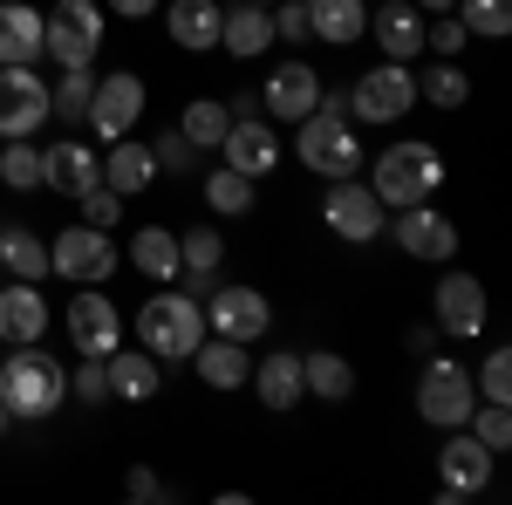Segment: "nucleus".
<instances>
[{
  "label": "nucleus",
  "instance_id": "obj_1",
  "mask_svg": "<svg viewBox=\"0 0 512 505\" xmlns=\"http://www.w3.org/2000/svg\"><path fill=\"white\" fill-rule=\"evenodd\" d=\"M0 403H7V417H55L69 403V369L41 342H21L0 362Z\"/></svg>",
  "mask_w": 512,
  "mask_h": 505
},
{
  "label": "nucleus",
  "instance_id": "obj_2",
  "mask_svg": "<svg viewBox=\"0 0 512 505\" xmlns=\"http://www.w3.org/2000/svg\"><path fill=\"white\" fill-rule=\"evenodd\" d=\"M198 342H205V308L198 294H178V280L137 308V349H151L158 362H192Z\"/></svg>",
  "mask_w": 512,
  "mask_h": 505
},
{
  "label": "nucleus",
  "instance_id": "obj_3",
  "mask_svg": "<svg viewBox=\"0 0 512 505\" xmlns=\"http://www.w3.org/2000/svg\"><path fill=\"white\" fill-rule=\"evenodd\" d=\"M437 185H444V157H437V144H417V137H403V144H390V151L369 164V192L383 198L390 212H403V205H424V198H437Z\"/></svg>",
  "mask_w": 512,
  "mask_h": 505
},
{
  "label": "nucleus",
  "instance_id": "obj_4",
  "mask_svg": "<svg viewBox=\"0 0 512 505\" xmlns=\"http://www.w3.org/2000/svg\"><path fill=\"white\" fill-rule=\"evenodd\" d=\"M301 164L315 171V178H355L362 171V144H355V123H349V110H335V103H321V110H308L301 117Z\"/></svg>",
  "mask_w": 512,
  "mask_h": 505
},
{
  "label": "nucleus",
  "instance_id": "obj_5",
  "mask_svg": "<svg viewBox=\"0 0 512 505\" xmlns=\"http://www.w3.org/2000/svg\"><path fill=\"white\" fill-rule=\"evenodd\" d=\"M478 410V383L465 362H451V355H424V376H417V417L437 430H458L465 417Z\"/></svg>",
  "mask_w": 512,
  "mask_h": 505
},
{
  "label": "nucleus",
  "instance_id": "obj_6",
  "mask_svg": "<svg viewBox=\"0 0 512 505\" xmlns=\"http://www.w3.org/2000/svg\"><path fill=\"white\" fill-rule=\"evenodd\" d=\"M103 48V7L96 0H62L55 14H41V55L55 69H89Z\"/></svg>",
  "mask_w": 512,
  "mask_h": 505
},
{
  "label": "nucleus",
  "instance_id": "obj_7",
  "mask_svg": "<svg viewBox=\"0 0 512 505\" xmlns=\"http://www.w3.org/2000/svg\"><path fill=\"white\" fill-rule=\"evenodd\" d=\"M417 110V69L410 62H376V69H362L355 76V89H349V117H362V123H403Z\"/></svg>",
  "mask_w": 512,
  "mask_h": 505
},
{
  "label": "nucleus",
  "instance_id": "obj_8",
  "mask_svg": "<svg viewBox=\"0 0 512 505\" xmlns=\"http://www.w3.org/2000/svg\"><path fill=\"white\" fill-rule=\"evenodd\" d=\"M117 267H123L117 239L96 233V226H69V233L48 239V273H62L69 287H103Z\"/></svg>",
  "mask_w": 512,
  "mask_h": 505
},
{
  "label": "nucleus",
  "instance_id": "obj_9",
  "mask_svg": "<svg viewBox=\"0 0 512 505\" xmlns=\"http://www.w3.org/2000/svg\"><path fill=\"white\" fill-rule=\"evenodd\" d=\"M321 219H328V233H335V239L369 246V239H383V226H390V205L369 192V185H355V178H335L328 198H321Z\"/></svg>",
  "mask_w": 512,
  "mask_h": 505
},
{
  "label": "nucleus",
  "instance_id": "obj_10",
  "mask_svg": "<svg viewBox=\"0 0 512 505\" xmlns=\"http://www.w3.org/2000/svg\"><path fill=\"white\" fill-rule=\"evenodd\" d=\"M144 123V76L137 69H117V76H96V96H89V123L82 130H96L103 144H117Z\"/></svg>",
  "mask_w": 512,
  "mask_h": 505
},
{
  "label": "nucleus",
  "instance_id": "obj_11",
  "mask_svg": "<svg viewBox=\"0 0 512 505\" xmlns=\"http://www.w3.org/2000/svg\"><path fill=\"white\" fill-rule=\"evenodd\" d=\"M274 328V301L260 294V287H212V301H205V335H226V342H260Z\"/></svg>",
  "mask_w": 512,
  "mask_h": 505
},
{
  "label": "nucleus",
  "instance_id": "obj_12",
  "mask_svg": "<svg viewBox=\"0 0 512 505\" xmlns=\"http://www.w3.org/2000/svg\"><path fill=\"white\" fill-rule=\"evenodd\" d=\"M48 123V82L35 62H0V137H35Z\"/></svg>",
  "mask_w": 512,
  "mask_h": 505
},
{
  "label": "nucleus",
  "instance_id": "obj_13",
  "mask_svg": "<svg viewBox=\"0 0 512 505\" xmlns=\"http://www.w3.org/2000/svg\"><path fill=\"white\" fill-rule=\"evenodd\" d=\"M492 458H499V451H485L472 430L458 424L451 444L437 451V485H444V499H472V492H485V485H492Z\"/></svg>",
  "mask_w": 512,
  "mask_h": 505
},
{
  "label": "nucleus",
  "instance_id": "obj_14",
  "mask_svg": "<svg viewBox=\"0 0 512 505\" xmlns=\"http://www.w3.org/2000/svg\"><path fill=\"white\" fill-rule=\"evenodd\" d=\"M437 335H451V342H478L485 335V287H478V273H444L437 280Z\"/></svg>",
  "mask_w": 512,
  "mask_h": 505
},
{
  "label": "nucleus",
  "instance_id": "obj_15",
  "mask_svg": "<svg viewBox=\"0 0 512 505\" xmlns=\"http://www.w3.org/2000/svg\"><path fill=\"white\" fill-rule=\"evenodd\" d=\"M69 342H76L82 355L123 349V314H117V301H110V294H96V287L69 294Z\"/></svg>",
  "mask_w": 512,
  "mask_h": 505
},
{
  "label": "nucleus",
  "instance_id": "obj_16",
  "mask_svg": "<svg viewBox=\"0 0 512 505\" xmlns=\"http://www.w3.org/2000/svg\"><path fill=\"white\" fill-rule=\"evenodd\" d=\"M396 246H403L410 260H431V267H444V260L458 253V226H451L431 198H424V205H403V212H396Z\"/></svg>",
  "mask_w": 512,
  "mask_h": 505
},
{
  "label": "nucleus",
  "instance_id": "obj_17",
  "mask_svg": "<svg viewBox=\"0 0 512 505\" xmlns=\"http://www.w3.org/2000/svg\"><path fill=\"white\" fill-rule=\"evenodd\" d=\"M369 35L383 48V62H417L424 55V14L410 0H383V7H369Z\"/></svg>",
  "mask_w": 512,
  "mask_h": 505
},
{
  "label": "nucleus",
  "instance_id": "obj_18",
  "mask_svg": "<svg viewBox=\"0 0 512 505\" xmlns=\"http://www.w3.org/2000/svg\"><path fill=\"white\" fill-rule=\"evenodd\" d=\"M219 151H226V164H233V171L267 178V171L280 164V130H267L260 117H233V123H226V137H219Z\"/></svg>",
  "mask_w": 512,
  "mask_h": 505
},
{
  "label": "nucleus",
  "instance_id": "obj_19",
  "mask_svg": "<svg viewBox=\"0 0 512 505\" xmlns=\"http://www.w3.org/2000/svg\"><path fill=\"white\" fill-rule=\"evenodd\" d=\"M308 110H321V69L308 62H280L267 76V117L274 123H301Z\"/></svg>",
  "mask_w": 512,
  "mask_h": 505
},
{
  "label": "nucleus",
  "instance_id": "obj_20",
  "mask_svg": "<svg viewBox=\"0 0 512 505\" xmlns=\"http://www.w3.org/2000/svg\"><path fill=\"white\" fill-rule=\"evenodd\" d=\"M41 171H48V192H62V198H82L89 185H103V157L89 151V144H76V137L48 144L41 151Z\"/></svg>",
  "mask_w": 512,
  "mask_h": 505
},
{
  "label": "nucleus",
  "instance_id": "obj_21",
  "mask_svg": "<svg viewBox=\"0 0 512 505\" xmlns=\"http://www.w3.org/2000/svg\"><path fill=\"white\" fill-rule=\"evenodd\" d=\"M48 335V301H41V280H14L0 294V342L21 349V342H41Z\"/></svg>",
  "mask_w": 512,
  "mask_h": 505
},
{
  "label": "nucleus",
  "instance_id": "obj_22",
  "mask_svg": "<svg viewBox=\"0 0 512 505\" xmlns=\"http://www.w3.org/2000/svg\"><path fill=\"white\" fill-rule=\"evenodd\" d=\"M219 48H226L233 62L267 55V48H274V14H267V7H253V0H233V7L219 14Z\"/></svg>",
  "mask_w": 512,
  "mask_h": 505
},
{
  "label": "nucleus",
  "instance_id": "obj_23",
  "mask_svg": "<svg viewBox=\"0 0 512 505\" xmlns=\"http://www.w3.org/2000/svg\"><path fill=\"white\" fill-rule=\"evenodd\" d=\"M110 403H151L164 389V362L151 349H110Z\"/></svg>",
  "mask_w": 512,
  "mask_h": 505
},
{
  "label": "nucleus",
  "instance_id": "obj_24",
  "mask_svg": "<svg viewBox=\"0 0 512 505\" xmlns=\"http://www.w3.org/2000/svg\"><path fill=\"white\" fill-rule=\"evenodd\" d=\"M246 376H253V396H260L267 410H294V403H308V383H301V355H294V349L260 355V369H246Z\"/></svg>",
  "mask_w": 512,
  "mask_h": 505
},
{
  "label": "nucleus",
  "instance_id": "obj_25",
  "mask_svg": "<svg viewBox=\"0 0 512 505\" xmlns=\"http://www.w3.org/2000/svg\"><path fill=\"white\" fill-rule=\"evenodd\" d=\"M219 0H164V28H171V41L178 48H192V55H205V48H219Z\"/></svg>",
  "mask_w": 512,
  "mask_h": 505
},
{
  "label": "nucleus",
  "instance_id": "obj_26",
  "mask_svg": "<svg viewBox=\"0 0 512 505\" xmlns=\"http://www.w3.org/2000/svg\"><path fill=\"white\" fill-rule=\"evenodd\" d=\"M158 178V157H151V144H137V137H117L110 151H103V185L123 198H137L144 185Z\"/></svg>",
  "mask_w": 512,
  "mask_h": 505
},
{
  "label": "nucleus",
  "instance_id": "obj_27",
  "mask_svg": "<svg viewBox=\"0 0 512 505\" xmlns=\"http://www.w3.org/2000/svg\"><path fill=\"white\" fill-rule=\"evenodd\" d=\"M198 362V383L205 389H239L246 383V369H253V355H246V342H226V335H205L192 349Z\"/></svg>",
  "mask_w": 512,
  "mask_h": 505
},
{
  "label": "nucleus",
  "instance_id": "obj_28",
  "mask_svg": "<svg viewBox=\"0 0 512 505\" xmlns=\"http://www.w3.org/2000/svg\"><path fill=\"white\" fill-rule=\"evenodd\" d=\"M219 267H226V233H219V226H192V233H178V273H192L198 294H212Z\"/></svg>",
  "mask_w": 512,
  "mask_h": 505
},
{
  "label": "nucleus",
  "instance_id": "obj_29",
  "mask_svg": "<svg viewBox=\"0 0 512 505\" xmlns=\"http://www.w3.org/2000/svg\"><path fill=\"white\" fill-rule=\"evenodd\" d=\"M369 28V7L362 0H308V35L328 41V48H349Z\"/></svg>",
  "mask_w": 512,
  "mask_h": 505
},
{
  "label": "nucleus",
  "instance_id": "obj_30",
  "mask_svg": "<svg viewBox=\"0 0 512 505\" xmlns=\"http://www.w3.org/2000/svg\"><path fill=\"white\" fill-rule=\"evenodd\" d=\"M301 383H308L315 403H349L355 396V369H349V355H335V349H308L301 355Z\"/></svg>",
  "mask_w": 512,
  "mask_h": 505
},
{
  "label": "nucleus",
  "instance_id": "obj_31",
  "mask_svg": "<svg viewBox=\"0 0 512 505\" xmlns=\"http://www.w3.org/2000/svg\"><path fill=\"white\" fill-rule=\"evenodd\" d=\"M41 55V14L28 0H0V62H35Z\"/></svg>",
  "mask_w": 512,
  "mask_h": 505
},
{
  "label": "nucleus",
  "instance_id": "obj_32",
  "mask_svg": "<svg viewBox=\"0 0 512 505\" xmlns=\"http://www.w3.org/2000/svg\"><path fill=\"white\" fill-rule=\"evenodd\" d=\"M130 267L144 273V280H158V287H171L178 280V233L171 226H144V233L130 239Z\"/></svg>",
  "mask_w": 512,
  "mask_h": 505
},
{
  "label": "nucleus",
  "instance_id": "obj_33",
  "mask_svg": "<svg viewBox=\"0 0 512 505\" xmlns=\"http://www.w3.org/2000/svg\"><path fill=\"white\" fill-rule=\"evenodd\" d=\"M417 96L437 103V110H465V103H472V76H465L458 62H444V55H437L431 69H417Z\"/></svg>",
  "mask_w": 512,
  "mask_h": 505
},
{
  "label": "nucleus",
  "instance_id": "obj_34",
  "mask_svg": "<svg viewBox=\"0 0 512 505\" xmlns=\"http://www.w3.org/2000/svg\"><path fill=\"white\" fill-rule=\"evenodd\" d=\"M0 267L14 280H48V239H35L28 226H7L0 233Z\"/></svg>",
  "mask_w": 512,
  "mask_h": 505
},
{
  "label": "nucleus",
  "instance_id": "obj_35",
  "mask_svg": "<svg viewBox=\"0 0 512 505\" xmlns=\"http://www.w3.org/2000/svg\"><path fill=\"white\" fill-rule=\"evenodd\" d=\"M89 96H96V76L89 69H62L55 76V89H48V117H62V123H89Z\"/></svg>",
  "mask_w": 512,
  "mask_h": 505
},
{
  "label": "nucleus",
  "instance_id": "obj_36",
  "mask_svg": "<svg viewBox=\"0 0 512 505\" xmlns=\"http://www.w3.org/2000/svg\"><path fill=\"white\" fill-rule=\"evenodd\" d=\"M205 205H212L219 219H239V212H253V178H246V171H233V164L205 171Z\"/></svg>",
  "mask_w": 512,
  "mask_h": 505
},
{
  "label": "nucleus",
  "instance_id": "obj_37",
  "mask_svg": "<svg viewBox=\"0 0 512 505\" xmlns=\"http://www.w3.org/2000/svg\"><path fill=\"white\" fill-rule=\"evenodd\" d=\"M226 103H212V96H198V103H185V117H178V130H185V144L192 151H219V137H226Z\"/></svg>",
  "mask_w": 512,
  "mask_h": 505
},
{
  "label": "nucleus",
  "instance_id": "obj_38",
  "mask_svg": "<svg viewBox=\"0 0 512 505\" xmlns=\"http://www.w3.org/2000/svg\"><path fill=\"white\" fill-rule=\"evenodd\" d=\"M0 185H7V192H35V185H48L41 151L28 144V137H7V151H0Z\"/></svg>",
  "mask_w": 512,
  "mask_h": 505
},
{
  "label": "nucleus",
  "instance_id": "obj_39",
  "mask_svg": "<svg viewBox=\"0 0 512 505\" xmlns=\"http://www.w3.org/2000/svg\"><path fill=\"white\" fill-rule=\"evenodd\" d=\"M451 14L465 21V35H485V41H506L512 35V0H458Z\"/></svg>",
  "mask_w": 512,
  "mask_h": 505
},
{
  "label": "nucleus",
  "instance_id": "obj_40",
  "mask_svg": "<svg viewBox=\"0 0 512 505\" xmlns=\"http://www.w3.org/2000/svg\"><path fill=\"white\" fill-rule=\"evenodd\" d=\"M465 430H472L485 451H506V444H512V410H506V403H478L472 417H465Z\"/></svg>",
  "mask_w": 512,
  "mask_h": 505
},
{
  "label": "nucleus",
  "instance_id": "obj_41",
  "mask_svg": "<svg viewBox=\"0 0 512 505\" xmlns=\"http://www.w3.org/2000/svg\"><path fill=\"white\" fill-rule=\"evenodd\" d=\"M69 396L76 403H110V362L103 355H82L76 369H69Z\"/></svg>",
  "mask_w": 512,
  "mask_h": 505
},
{
  "label": "nucleus",
  "instance_id": "obj_42",
  "mask_svg": "<svg viewBox=\"0 0 512 505\" xmlns=\"http://www.w3.org/2000/svg\"><path fill=\"white\" fill-rule=\"evenodd\" d=\"M76 205H82V226H96V233H117V219H123V192H110V185H89Z\"/></svg>",
  "mask_w": 512,
  "mask_h": 505
},
{
  "label": "nucleus",
  "instance_id": "obj_43",
  "mask_svg": "<svg viewBox=\"0 0 512 505\" xmlns=\"http://www.w3.org/2000/svg\"><path fill=\"white\" fill-rule=\"evenodd\" d=\"M465 21H458V14H431V21H424V55H444V62H458V48H465Z\"/></svg>",
  "mask_w": 512,
  "mask_h": 505
},
{
  "label": "nucleus",
  "instance_id": "obj_44",
  "mask_svg": "<svg viewBox=\"0 0 512 505\" xmlns=\"http://www.w3.org/2000/svg\"><path fill=\"white\" fill-rule=\"evenodd\" d=\"M478 403H512V355L492 349L485 369H478Z\"/></svg>",
  "mask_w": 512,
  "mask_h": 505
},
{
  "label": "nucleus",
  "instance_id": "obj_45",
  "mask_svg": "<svg viewBox=\"0 0 512 505\" xmlns=\"http://www.w3.org/2000/svg\"><path fill=\"white\" fill-rule=\"evenodd\" d=\"M151 157H158V171H192L198 164V151L185 144V130H158V137H151Z\"/></svg>",
  "mask_w": 512,
  "mask_h": 505
},
{
  "label": "nucleus",
  "instance_id": "obj_46",
  "mask_svg": "<svg viewBox=\"0 0 512 505\" xmlns=\"http://www.w3.org/2000/svg\"><path fill=\"white\" fill-rule=\"evenodd\" d=\"M274 41H308V0H274Z\"/></svg>",
  "mask_w": 512,
  "mask_h": 505
},
{
  "label": "nucleus",
  "instance_id": "obj_47",
  "mask_svg": "<svg viewBox=\"0 0 512 505\" xmlns=\"http://www.w3.org/2000/svg\"><path fill=\"white\" fill-rule=\"evenodd\" d=\"M123 492H130L137 505H144V499H171V492H164V478H158V471H144V465L123 478Z\"/></svg>",
  "mask_w": 512,
  "mask_h": 505
},
{
  "label": "nucleus",
  "instance_id": "obj_48",
  "mask_svg": "<svg viewBox=\"0 0 512 505\" xmlns=\"http://www.w3.org/2000/svg\"><path fill=\"white\" fill-rule=\"evenodd\" d=\"M164 0H110V14H123V21H144V14H158Z\"/></svg>",
  "mask_w": 512,
  "mask_h": 505
},
{
  "label": "nucleus",
  "instance_id": "obj_49",
  "mask_svg": "<svg viewBox=\"0 0 512 505\" xmlns=\"http://www.w3.org/2000/svg\"><path fill=\"white\" fill-rule=\"evenodd\" d=\"M410 349H417V355H431V349H437V321H424V328H410Z\"/></svg>",
  "mask_w": 512,
  "mask_h": 505
},
{
  "label": "nucleus",
  "instance_id": "obj_50",
  "mask_svg": "<svg viewBox=\"0 0 512 505\" xmlns=\"http://www.w3.org/2000/svg\"><path fill=\"white\" fill-rule=\"evenodd\" d=\"M410 7H417V14H451L458 0H410Z\"/></svg>",
  "mask_w": 512,
  "mask_h": 505
},
{
  "label": "nucleus",
  "instance_id": "obj_51",
  "mask_svg": "<svg viewBox=\"0 0 512 505\" xmlns=\"http://www.w3.org/2000/svg\"><path fill=\"white\" fill-rule=\"evenodd\" d=\"M7 424H14V417H7V403H0V437H7Z\"/></svg>",
  "mask_w": 512,
  "mask_h": 505
},
{
  "label": "nucleus",
  "instance_id": "obj_52",
  "mask_svg": "<svg viewBox=\"0 0 512 505\" xmlns=\"http://www.w3.org/2000/svg\"><path fill=\"white\" fill-rule=\"evenodd\" d=\"M253 7H274V0H253Z\"/></svg>",
  "mask_w": 512,
  "mask_h": 505
}]
</instances>
